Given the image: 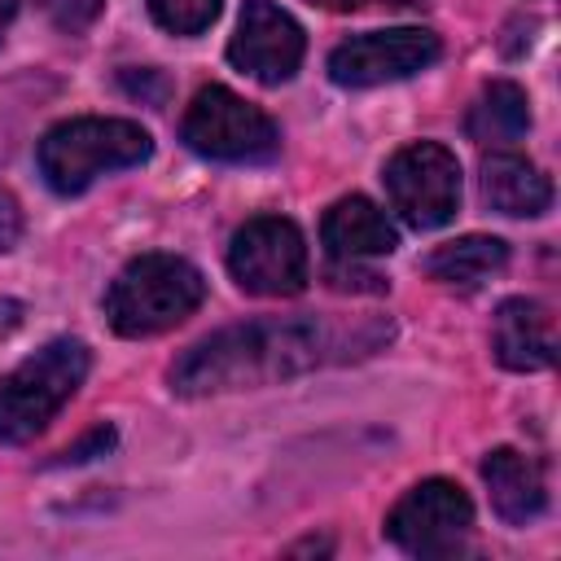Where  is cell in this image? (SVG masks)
Here are the masks:
<instances>
[{"instance_id":"1","label":"cell","mask_w":561,"mask_h":561,"mask_svg":"<svg viewBox=\"0 0 561 561\" xmlns=\"http://www.w3.org/2000/svg\"><path fill=\"white\" fill-rule=\"evenodd\" d=\"M320 359H324V329L316 320H250L188 346L171 364V390L197 399L219 390L267 386L276 377L307 373Z\"/></svg>"},{"instance_id":"2","label":"cell","mask_w":561,"mask_h":561,"mask_svg":"<svg viewBox=\"0 0 561 561\" xmlns=\"http://www.w3.org/2000/svg\"><path fill=\"white\" fill-rule=\"evenodd\" d=\"M149 153H153V140L131 118H70L44 131L35 162L53 193L75 197L110 171L140 167Z\"/></svg>"},{"instance_id":"3","label":"cell","mask_w":561,"mask_h":561,"mask_svg":"<svg viewBox=\"0 0 561 561\" xmlns=\"http://www.w3.org/2000/svg\"><path fill=\"white\" fill-rule=\"evenodd\" d=\"M206 298L202 272L180 259V254H140L131 259L110 294H105V316L110 329L123 337H153L188 320Z\"/></svg>"},{"instance_id":"4","label":"cell","mask_w":561,"mask_h":561,"mask_svg":"<svg viewBox=\"0 0 561 561\" xmlns=\"http://www.w3.org/2000/svg\"><path fill=\"white\" fill-rule=\"evenodd\" d=\"M88 364L92 355L79 337H53L35 355H26L0 381V443L35 438L83 386Z\"/></svg>"},{"instance_id":"5","label":"cell","mask_w":561,"mask_h":561,"mask_svg":"<svg viewBox=\"0 0 561 561\" xmlns=\"http://www.w3.org/2000/svg\"><path fill=\"white\" fill-rule=\"evenodd\" d=\"M180 136L193 153L215 158V162H267L280 153L276 123L224 83H210L193 96L180 123Z\"/></svg>"},{"instance_id":"6","label":"cell","mask_w":561,"mask_h":561,"mask_svg":"<svg viewBox=\"0 0 561 561\" xmlns=\"http://www.w3.org/2000/svg\"><path fill=\"white\" fill-rule=\"evenodd\" d=\"M228 272L245 294L294 298L307 289V245L302 232L280 215H254L232 232Z\"/></svg>"},{"instance_id":"7","label":"cell","mask_w":561,"mask_h":561,"mask_svg":"<svg viewBox=\"0 0 561 561\" xmlns=\"http://www.w3.org/2000/svg\"><path fill=\"white\" fill-rule=\"evenodd\" d=\"M381 180H386L390 206L416 232L451 224V215L460 206V162L451 149H443L434 140H416V145L399 149L386 162Z\"/></svg>"},{"instance_id":"8","label":"cell","mask_w":561,"mask_h":561,"mask_svg":"<svg viewBox=\"0 0 561 561\" xmlns=\"http://www.w3.org/2000/svg\"><path fill=\"white\" fill-rule=\"evenodd\" d=\"M469 526H473V504L447 478L416 482L386 517L390 543H399L408 557H456L469 539Z\"/></svg>"},{"instance_id":"9","label":"cell","mask_w":561,"mask_h":561,"mask_svg":"<svg viewBox=\"0 0 561 561\" xmlns=\"http://www.w3.org/2000/svg\"><path fill=\"white\" fill-rule=\"evenodd\" d=\"M438 53H443L438 35L421 26L368 31V35H351L346 44L329 53V79L337 88H377V83H394V79H408L434 66Z\"/></svg>"},{"instance_id":"10","label":"cell","mask_w":561,"mask_h":561,"mask_svg":"<svg viewBox=\"0 0 561 561\" xmlns=\"http://www.w3.org/2000/svg\"><path fill=\"white\" fill-rule=\"evenodd\" d=\"M302 53H307V35L280 4L245 0L237 35L228 44V61L241 75H250L259 83H285L302 66Z\"/></svg>"},{"instance_id":"11","label":"cell","mask_w":561,"mask_h":561,"mask_svg":"<svg viewBox=\"0 0 561 561\" xmlns=\"http://www.w3.org/2000/svg\"><path fill=\"white\" fill-rule=\"evenodd\" d=\"M495 359L513 373H535L557 359V324L552 311L535 298H504L495 311Z\"/></svg>"},{"instance_id":"12","label":"cell","mask_w":561,"mask_h":561,"mask_svg":"<svg viewBox=\"0 0 561 561\" xmlns=\"http://www.w3.org/2000/svg\"><path fill=\"white\" fill-rule=\"evenodd\" d=\"M320 241L329 245L333 259L355 263V259L390 254L399 245V232L386 219V210H377L368 197H337L320 219Z\"/></svg>"},{"instance_id":"13","label":"cell","mask_w":561,"mask_h":561,"mask_svg":"<svg viewBox=\"0 0 561 561\" xmlns=\"http://www.w3.org/2000/svg\"><path fill=\"white\" fill-rule=\"evenodd\" d=\"M482 482L491 491V508L508 522V526H526L548 508V486H543V469L513 451V447H495L482 460Z\"/></svg>"},{"instance_id":"14","label":"cell","mask_w":561,"mask_h":561,"mask_svg":"<svg viewBox=\"0 0 561 561\" xmlns=\"http://www.w3.org/2000/svg\"><path fill=\"white\" fill-rule=\"evenodd\" d=\"M482 202L500 215L530 219L552 206V184L530 158L495 149L482 158Z\"/></svg>"},{"instance_id":"15","label":"cell","mask_w":561,"mask_h":561,"mask_svg":"<svg viewBox=\"0 0 561 561\" xmlns=\"http://www.w3.org/2000/svg\"><path fill=\"white\" fill-rule=\"evenodd\" d=\"M526 127H530V101L513 79H491L465 118V131L478 145H513L526 136Z\"/></svg>"},{"instance_id":"16","label":"cell","mask_w":561,"mask_h":561,"mask_svg":"<svg viewBox=\"0 0 561 561\" xmlns=\"http://www.w3.org/2000/svg\"><path fill=\"white\" fill-rule=\"evenodd\" d=\"M508 263V245L500 237H456L447 245H438L430 259H425V272L443 285H460V289H473L482 280H491L500 267Z\"/></svg>"},{"instance_id":"17","label":"cell","mask_w":561,"mask_h":561,"mask_svg":"<svg viewBox=\"0 0 561 561\" xmlns=\"http://www.w3.org/2000/svg\"><path fill=\"white\" fill-rule=\"evenodd\" d=\"M149 13L171 35H202L219 18V0H149Z\"/></svg>"},{"instance_id":"18","label":"cell","mask_w":561,"mask_h":561,"mask_svg":"<svg viewBox=\"0 0 561 561\" xmlns=\"http://www.w3.org/2000/svg\"><path fill=\"white\" fill-rule=\"evenodd\" d=\"M110 447H114V430H110V425H96L83 443H75V447L61 451V465H83V460H92V456H105Z\"/></svg>"},{"instance_id":"19","label":"cell","mask_w":561,"mask_h":561,"mask_svg":"<svg viewBox=\"0 0 561 561\" xmlns=\"http://www.w3.org/2000/svg\"><path fill=\"white\" fill-rule=\"evenodd\" d=\"M22 241V206L13 202V193L0 188V250H13Z\"/></svg>"},{"instance_id":"20","label":"cell","mask_w":561,"mask_h":561,"mask_svg":"<svg viewBox=\"0 0 561 561\" xmlns=\"http://www.w3.org/2000/svg\"><path fill=\"white\" fill-rule=\"evenodd\" d=\"M320 9H333V13H355V9H403V4H425V0H311Z\"/></svg>"},{"instance_id":"21","label":"cell","mask_w":561,"mask_h":561,"mask_svg":"<svg viewBox=\"0 0 561 561\" xmlns=\"http://www.w3.org/2000/svg\"><path fill=\"white\" fill-rule=\"evenodd\" d=\"M13 18H18V0H0V39H4V31H9Z\"/></svg>"}]
</instances>
